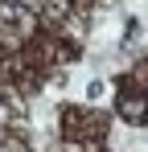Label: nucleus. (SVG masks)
I'll return each instance as SVG.
<instances>
[{
  "label": "nucleus",
  "instance_id": "1",
  "mask_svg": "<svg viewBox=\"0 0 148 152\" xmlns=\"http://www.w3.org/2000/svg\"><path fill=\"white\" fill-rule=\"evenodd\" d=\"M123 119H132V124H140V119H148V99H140V95H132V99H123Z\"/></svg>",
  "mask_w": 148,
  "mask_h": 152
}]
</instances>
